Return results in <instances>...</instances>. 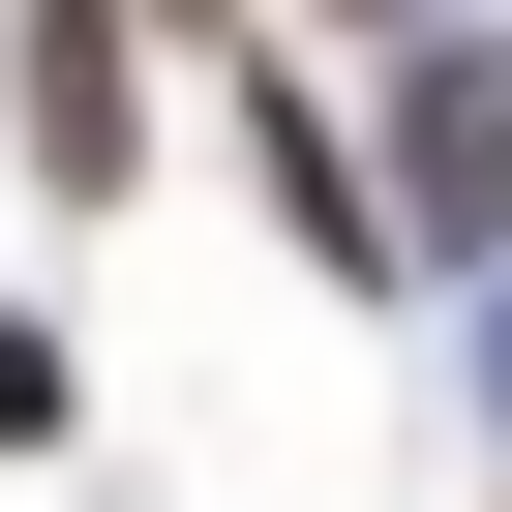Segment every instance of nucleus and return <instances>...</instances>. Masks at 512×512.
<instances>
[{
	"label": "nucleus",
	"instance_id": "3",
	"mask_svg": "<svg viewBox=\"0 0 512 512\" xmlns=\"http://www.w3.org/2000/svg\"><path fill=\"white\" fill-rule=\"evenodd\" d=\"M362 31H392V0H362Z\"/></svg>",
	"mask_w": 512,
	"mask_h": 512
},
{
	"label": "nucleus",
	"instance_id": "1",
	"mask_svg": "<svg viewBox=\"0 0 512 512\" xmlns=\"http://www.w3.org/2000/svg\"><path fill=\"white\" fill-rule=\"evenodd\" d=\"M392 241H512V31L392 61Z\"/></svg>",
	"mask_w": 512,
	"mask_h": 512
},
{
	"label": "nucleus",
	"instance_id": "2",
	"mask_svg": "<svg viewBox=\"0 0 512 512\" xmlns=\"http://www.w3.org/2000/svg\"><path fill=\"white\" fill-rule=\"evenodd\" d=\"M31 181H121V0H31Z\"/></svg>",
	"mask_w": 512,
	"mask_h": 512
}]
</instances>
